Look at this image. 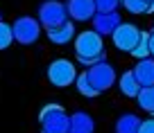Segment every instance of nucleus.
<instances>
[{
    "mask_svg": "<svg viewBox=\"0 0 154 133\" xmlns=\"http://www.w3.org/2000/svg\"><path fill=\"white\" fill-rule=\"evenodd\" d=\"M43 131L41 133H68L70 131V117L63 113V108L59 104H48L41 115H38Z\"/></svg>",
    "mask_w": 154,
    "mask_h": 133,
    "instance_id": "obj_1",
    "label": "nucleus"
},
{
    "mask_svg": "<svg viewBox=\"0 0 154 133\" xmlns=\"http://www.w3.org/2000/svg\"><path fill=\"white\" fill-rule=\"evenodd\" d=\"M66 14H68V9L63 2H59V0H45L43 5L38 7V23L50 32V29H57L66 23Z\"/></svg>",
    "mask_w": 154,
    "mask_h": 133,
    "instance_id": "obj_2",
    "label": "nucleus"
},
{
    "mask_svg": "<svg viewBox=\"0 0 154 133\" xmlns=\"http://www.w3.org/2000/svg\"><path fill=\"white\" fill-rule=\"evenodd\" d=\"M75 52L77 59H95V57H104V43L102 36L97 32H82L75 38Z\"/></svg>",
    "mask_w": 154,
    "mask_h": 133,
    "instance_id": "obj_3",
    "label": "nucleus"
},
{
    "mask_svg": "<svg viewBox=\"0 0 154 133\" xmlns=\"http://www.w3.org/2000/svg\"><path fill=\"white\" fill-rule=\"evenodd\" d=\"M48 79L57 88H66L72 81H77V70L68 59H57L48 66Z\"/></svg>",
    "mask_w": 154,
    "mask_h": 133,
    "instance_id": "obj_4",
    "label": "nucleus"
},
{
    "mask_svg": "<svg viewBox=\"0 0 154 133\" xmlns=\"http://www.w3.org/2000/svg\"><path fill=\"white\" fill-rule=\"evenodd\" d=\"M11 32H14V41H18L20 45H29L41 36V23L32 16H20L14 20Z\"/></svg>",
    "mask_w": 154,
    "mask_h": 133,
    "instance_id": "obj_5",
    "label": "nucleus"
},
{
    "mask_svg": "<svg viewBox=\"0 0 154 133\" xmlns=\"http://www.w3.org/2000/svg\"><path fill=\"white\" fill-rule=\"evenodd\" d=\"M111 38H113V45L118 50L131 54L134 48L138 45V41H140V29L136 27L134 23H120L116 27V32L111 34Z\"/></svg>",
    "mask_w": 154,
    "mask_h": 133,
    "instance_id": "obj_6",
    "label": "nucleus"
},
{
    "mask_svg": "<svg viewBox=\"0 0 154 133\" xmlns=\"http://www.w3.org/2000/svg\"><path fill=\"white\" fill-rule=\"evenodd\" d=\"M86 72H88V77H91V84L95 86V90H97V93L106 90V88H109V86L116 81V72H113V68H111L106 61H102V63H97V66L88 68Z\"/></svg>",
    "mask_w": 154,
    "mask_h": 133,
    "instance_id": "obj_7",
    "label": "nucleus"
},
{
    "mask_svg": "<svg viewBox=\"0 0 154 133\" xmlns=\"http://www.w3.org/2000/svg\"><path fill=\"white\" fill-rule=\"evenodd\" d=\"M66 9L68 16H72V20H93V16L97 14L93 0H68Z\"/></svg>",
    "mask_w": 154,
    "mask_h": 133,
    "instance_id": "obj_8",
    "label": "nucleus"
},
{
    "mask_svg": "<svg viewBox=\"0 0 154 133\" xmlns=\"http://www.w3.org/2000/svg\"><path fill=\"white\" fill-rule=\"evenodd\" d=\"M120 16L118 11H109V14H95L93 16V32H97L100 36H106V34H113L116 27L120 25Z\"/></svg>",
    "mask_w": 154,
    "mask_h": 133,
    "instance_id": "obj_9",
    "label": "nucleus"
},
{
    "mask_svg": "<svg viewBox=\"0 0 154 133\" xmlns=\"http://www.w3.org/2000/svg\"><path fill=\"white\" fill-rule=\"evenodd\" d=\"M95 131V124H93V117L84 111H77V113L70 115V131L68 133H93Z\"/></svg>",
    "mask_w": 154,
    "mask_h": 133,
    "instance_id": "obj_10",
    "label": "nucleus"
},
{
    "mask_svg": "<svg viewBox=\"0 0 154 133\" xmlns=\"http://www.w3.org/2000/svg\"><path fill=\"white\" fill-rule=\"evenodd\" d=\"M136 81L140 84V88L145 86H154V59H143L138 61V66L134 68Z\"/></svg>",
    "mask_w": 154,
    "mask_h": 133,
    "instance_id": "obj_11",
    "label": "nucleus"
},
{
    "mask_svg": "<svg viewBox=\"0 0 154 133\" xmlns=\"http://www.w3.org/2000/svg\"><path fill=\"white\" fill-rule=\"evenodd\" d=\"M140 122H143V120H140L138 115L125 113V115L118 117V122H116V133H138Z\"/></svg>",
    "mask_w": 154,
    "mask_h": 133,
    "instance_id": "obj_12",
    "label": "nucleus"
},
{
    "mask_svg": "<svg viewBox=\"0 0 154 133\" xmlns=\"http://www.w3.org/2000/svg\"><path fill=\"white\" fill-rule=\"evenodd\" d=\"M120 90H122V95L125 97H138V93H140V84L136 81V75H134V70H129V72H122V77H120Z\"/></svg>",
    "mask_w": 154,
    "mask_h": 133,
    "instance_id": "obj_13",
    "label": "nucleus"
},
{
    "mask_svg": "<svg viewBox=\"0 0 154 133\" xmlns=\"http://www.w3.org/2000/svg\"><path fill=\"white\" fill-rule=\"evenodd\" d=\"M48 36H50V41L57 43V45H66V43H68V41H72V36H75V27H72V23H68V20H66L61 27L50 29Z\"/></svg>",
    "mask_w": 154,
    "mask_h": 133,
    "instance_id": "obj_14",
    "label": "nucleus"
},
{
    "mask_svg": "<svg viewBox=\"0 0 154 133\" xmlns=\"http://www.w3.org/2000/svg\"><path fill=\"white\" fill-rule=\"evenodd\" d=\"M136 102H138V106L143 111H147V113L154 115V86H145V88H140Z\"/></svg>",
    "mask_w": 154,
    "mask_h": 133,
    "instance_id": "obj_15",
    "label": "nucleus"
},
{
    "mask_svg": "<svg viewBox=\"0 0 154 133\" xmlns=\"http://www.w3.org/2000/svg\"><path fill=\"white\" fill-rule=\"evenodd\" d=\"M77 90L82 93V95H86V97H95V95H100V93L95 90V86L91 84V77H88V72H82V75H77Z\"/></svg>",
    "mask_w": 154,
    "mask_h": 133,
    "instance_id": "obj_16",
    "label": "nucleus"
},
{
    "mask_svg": "<svg viewBox=\"0 0 154 133\" xmlns=\"http://www.w3.org/2000/svg\"><path fill=\"white\" fill-rule=\"evenodd\" d=\"M134 54L138 61H143V59H149V34L147 32H140V41H138V45L134 48Z\"/></svg>",
    "mask_w": 154,
    "mask_h": 133,
    "instance_id": "obj_17",
    "label": "nucleus"
},
{
    "mask_svg": "<svg viewBox=\"0 0 154 133\" xmlns=\"http://www.w3.org/2000/svg\"><path fill=\"white\" fill-rule=\"evenodd\" d=\"M129 14H149V5L145 0H120Z\"/></svg>",
    "mask_w": 154,
    "mask_h": 133,
    "instance_id": "obj_18",
    "label": "nucleus"
},
{
    "mask_svg": "<svg viewBox=\"0 0 154 133\" xmlns=\"http://www.w3.org/2000/svg\"><path fill=\"white\" fill-rule=\"evenodd\" d=\"M14 41V32H11V25L2 23L0 20V50H7Z\"/></svg>",
    "mask_w": 154,
    "mask_h": 133,
    "instance_id": "obj_19",
    "label": "nucleus"
},
{
    "mask_svg": "<svg viewBox=\"0 0 154 133\" xmlns=\"http://www.w3.org/2000/svg\"><path fill=\"white\" fill-rule=\"evenodd\" d=\"M95 2L97 14H109V11H116V7L120 5V0H93Z\"/></svg>",
    "mask_w": 154,
    "mask_h": 133,
    "instance_id": "obj_20",
    "label": "nucleus"
},
{
    "mask_svg": "<svg viewBox=\"0 0 154 133\" xmlns=\"http://www.w3.org/2000/svg\"><path fill=\"white\" fill-rule=\"evenodd\" d=\"M138 133H154V117H149V120H143V122H140V129H138Z\"/></svg>",
    "mask_w": 154,
    "mask_h": 133,
    "instance_id": "obj_21",
    "label": "nucleus"
},
{
    "mask_svg": "<svg viewBox=\"0 0 154 133\" xmlns=\"http://www.w3.org/2000/svg\"><path fill=\"white\" fill-rule=\"evenodd\" d=\"M149 54L154 57V29H152V34H149Z\"/></svg>",
    "mask_w": 154,
    "mask_h": 133,
    "instance_id": "obj_22",
    "label": "nucleus"
},
{
    "mask_svg": "<svg viewBox=\"0 0 154 133\" xmlns=\"http://www.w3.org/2000/svg\"><path fill=\"white\" fill-rule=\"evenodd\" d=\"M152 11H154V2H152V5H149V14H152Z\"/></svg>",
    "mask_w": 154,
    "mask_h": 133,
    "instance_id": "obj_23",
    "label": "nucleus"
},
{
    "mask_svg": "<svg viewBox=\"0 0 154 133\" xmlns=\"http://www.w3.org/2000/svg\"><path fill=\"white\" fill-rule=\"evenodd\" d=\"M145 2H147V5H152V2H154V0H145Z\"/></svg>",
    "mask_w": 154,
    "mask_h": 133,
    "instance_id": "obj_24",
    "label": "nucleus"
}]
</instances>
